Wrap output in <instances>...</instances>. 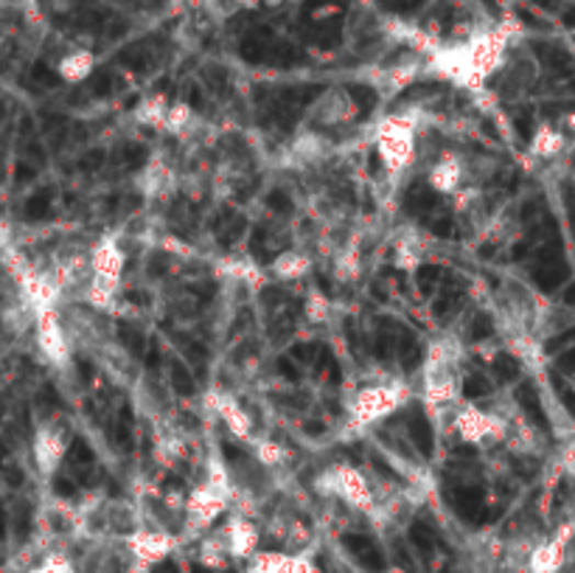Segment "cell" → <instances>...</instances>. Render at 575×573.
Masks as SVG:
<instances>
[{
	"instance_id": "6da1fadb",
	"label": "cell",
	"mask_w": 575,
	"mask_h": 573,
	"mask_svg": "<svg viewBox=\"0 0 575 573\" xmlns=\"http://www.w3.org/2000/svg\"><path fill=\"white\" fill-rule=\"evenodd\" d=\"M514 32H517V23L506 20L492 29L474 32L461 43H441V48L430 57V68L438 77L461 85V88L481 90L486 79L506 65Z\"/></svg>"
},
{
	"instance_id": "7a4b0ae2",
	"label": "cell",
	"mask_w": 575,
	"mask_h": 573,
	"mask_svg": "<svg viewBox=\"0 0 575 573\" xmlns=\"http://www.w3.org/2000/svg\"><path fill=\"white\" fill-rule=\"evenodd\" d=\"M463 346L452 335H443L427 351L424 360V405L432 416H449L461 400Z\"/></svg>"
},
{
	"instance_id": "3957f363",
	"label": "cell",
	"mask_w": 575,
	"mask_h": 573,
	"mask_svg": "<svg viewBox=\"0 0 575 573\" xmlns=\"http://www.w3.org/2000/svg\"><path fill=\"white\" fill-rule=\"evenodd\" d=\"M124 250L115 239H102L90 250V284L84 290V301L95 310H110L121 293V276H124Z\"/></svg>"
},
{
	"instance_id": "277c9868",
	"label": "cell",
	"mask_w": 575,
	"mask_h": 573,
	"mask_svg": "<svg viewBox=\"0 0 575 573\" xmlns=\"http://www.w3.org/2000/svg\"><path fill=\"white\" fill-rule=\"evenodd\" d=\"M418 115L396 113L382 119L376 127V153L391 175H402L416 158Z\"/></svg>"
},
{
	"instance_id": "5b68a950",
	"label": "cell",
	"mask_w": 575,
	"mask_h": 573,
	"mask_svg": "<svg viewBox=\"0 0 575 573\" xmlns=\"http://www.w3.org/2000/svg\"><path fill=\"white\" fill-rule=\"evenodd\" d=\"M315 490L320 492L323 497H337L348 509L365 512V515L373 517L376 512V492H373L371 481L365 478V472L357 470V467H329L323 470L320 475L315 478Z\"/></svg>"
},
{
	"instance_id": "8992f818",
	"label": "cell",
	"mask_w": 575,
	"mask_h": 573,
	"mask_svg": "<svg viewBox=\"0 0 575 573\" xmlns=\"http://www.w3.org/2000/svg\"><path fill=\"white\" fill-rule=\"evenodd\" d=\"M407 402V389L398 385V382H376V385H368L360 394L351 400V408H348V422L351 427L362 430L368 425H376L380 419L396 414L402 405Z\"/></svg>"
},
{
	"instance_id": "52a82bcc",
	"label": "cell",
	"mask_w": 575,
	"mask_h": 573,
	"mask_svg": "<svg viewBox=\"0 0 575 573\" xmlns=\"http://www.w3.org/2000/svg\"><path fill=\"white\" fill-rule=\"evenodd\" d=\"M357 115H360V104H357L354 96L348 93V88H342V85H331L315 99V104L306 113V124L323 133V130H340L354 124Z\"/></svg>"
},
{
	"instance_id": "ba28073f",
	"label": "cell",
	"mask_w": 575,
	"mask_h": 573,
	"mask_svg": "<svg viewBox=\"0 0 575 573\" xmlns=\"http://www.w3.org/2000/svg\"><path fill=\"white\" fill-rule=\"evenodd\" d=\"M452 427L466 445L488 447V445H506L508 439V419L499 414H488V411L474 408H458L452 416Z\"/></svg>"
},
{
	"instance_id": "9c48e42d",
	"label": "cell",
	"mask_w": 575,
	"mask_h": 573,
	"mask_svg": "<svg viewBox=\"0 0 575 573\" xmlns=\"http://www.w3.org/2000/svg\"><path fill=\"white\" fill-rule=\"evenodd\" d=\"M127 548L133 565H138L140 571H146V568L164 562L166 557L178 548V537L166 529H144V526H140V529L127 540Z\"/></svg>"
},
{
	"instance_id": "30bf717a",
	"label": "cell",
	"mask_w": 575,
	"mask_h": 573,
	"mask_svg": "<svg viewBox=\"0 0 575 573\" xmlns=\"http://www.w3.org/2000/svg\"><path fill=\"white\" fill-rule=\"evenodd\" d=\"M65 452H68V436L59 425H40L34 430V441H32V456L34 464H37V472L43 478L57 475V470L63 467Z\"/></svg>"
},
{
	"instance_id": "8fae6325",
	"label": "cell",
	"mask_w": 575,
	"mask_h": 573,
	"mask_svg": "<svg viewBox=\"0 0 575 573\" xmlns=\"http://www.w3.org/2000/svg\"><path fill=\"white\" fill-rule=\"evenodd\" d=\"M34 329H37V346L45 360L52 366H57V369H63L70 360V340L63 321H59L57 310L34 315Z\"/></svg>"
},
{
	"instance_id": "7c38bea8",
	"label": "cell",
	"mask_w": 575,
	"mask_h": 573,
	"mask_svg": "<svg viewBox=\"0 0 575 573\" xmlns=\"http://www.w3.org/2000/svg\"><path fill=\"white\" fill-rule=\"evenodd\" d=\"M427 180H430V186L438 191V194L452 198V194H458L461 189H466L469 183L466 158H461L458 153H441V158L430 166Z\"/></svg>"
},
{
	"instance_id": "4fadbf2b",
	"label": "cell",
	"mask_w": 575,
	"mask_h": 573,
	"mask_svg": "<svg viewBox=\"0 0 575 573\" xmlns=\"http://www.w3.org/2000/svg\"><path fill=\"white\" fill-rule=\"evenodd\" d=\"M208 408L214 411V414L219 416L222 422H225V427H228L236 439L247 441V445H253V441H256L253 439V422H250L247 411L241 408L234 396L222 394V391H214V394H208Z\"/></svg>"
},
{
	"instance_id": "5bb4252c",
	"label": "cell",
	"mask_w": 575,
	"mask_h": 573,
	"mask_svg": "<svg viewBox=\"0 0 575 573\" xmlns=\"http://www.w3.org/2000/svg\"><path fill=\"white\" fill-rule=\"evenodd\" d=\"M222 531H225V540H228L230 557H234V560H250V557L259 554V526H256L245 512L230 517Z\"/></svg>"
},
{
	"instance_id": "9a60e30c",
	"label": "cell",
	"mask_w": 575,
	"mask_h": 573,
	"mask_svg": "<svg viewBox=\"0 0 575 573\" xmlns=\"http://www.w3.org/2000/svg\"><path fill=\"white\" fill-rule=\"evenodd\" d=\"M138 189L144 191L146 198L160 200L166 194L178 189V178H174V169L166 164L164 158H155L144 166L138 172Z\"/></svg>"
},
{
	"instance_id": "2e32d148",
	"label": "cell",
	"mask_w": 575,
	"mask_h": 573,
	"mask_svg": "<svg viewBox=\"0 0 575 573\" xmlns=\"http://www.w3.org/2000/svg\"><path fill=\"white\" fill-rule=\"evenodd\" d=\"M331 153V141L326 138L323 133H317V130H304V133H297V138L292 141V149H290V158L297 160V164H317V160H323L326 155Z\"/></svg>"
},
{
	"instance_id": "e0dca14e",
	"label": "cell",
	"mask_w": 575,
	"mask_h": 573,
	"mask_svg": "<svg viewBox=\"0 0 575 573\" xmlns=\"http://www.w3.org/2000/svg\"><path fill=\"white\" fill-rule=\"evenodd\" d=\"M424 261V239L413 228H405L393 243V265L398 270H416Z\"/></svg>"
},
{
	"instance_id": "ac0fdd59",
	"label": "cell",
	"mask_w": 575,
	"mask_h": 573,
	"mask_svg": "<svg viewBox=\"0 0 575 573\" xmlns=\"http://www.w3.org/2000/svg\"><path fill=\"white\" fill-rule=\"evenodd\" d=\"M93 68H95V57L88 52V48H74V52H68L57 63V74L70 85L84 82V79L93 74Z\"/></svg>"
},
{
	"instance_id": "d6986e66",
	"label": "cell",
	"mask_w": 575,
	"mask_h": 573,
	"mask_svg": "<svg viewBox=\"0 0 575 573\" xmlns=\"http://www.w3.org/2000/svg\"><path fill=\"white\" fill-rule=\"evenodd\" d=\"M309 270H312V259L306 254H301V250H284V254L275 256L270 265V273L279 281L304 279Z\"/></svg>"
},
{
	"instance_id": "ffe728a7",
	"label": "cell",
	"mask_w": 575,
	"mask_h": 573,
	"mask_svg": "<svg viewBox=\"0 0 575 573\" xmlns=\"http://www.w3.org/2000/svg\"><path fill=\"white\" fill-rule=\"evenodd\" d=\"M169 108L171 104L166 102V96H146L144 102L135 108L133 119L140 124V127L149 130H166V119H169Z\"/></svg>"
},
{
	"instance_id": "44dd1931",
	"label": "cell",
	"mask_w": 575,
	"mask_h": 573,
	"mask_svg": "<svg viewBox=\"0 0 575 573\" xmlns=\"http://www.w3.org/2000/svg\"><path fill=\"white\" fill-rule=\"evenodd\" d=\"M564 147H567V133L562 127H553V124L539 127L531 138V153L537 158H556Z\"/></svg>"
},
{
	"instance_id": "7402d4cb",
	"label": "cell",
	"mask_w": 575,
	"mask_h": 573,
	"mask_svg": "<svg viewBox=\"0 0 575 573\" xmlns=\"http://www.w3.org/2000/svg\"><path fill=\"white\" fill-rule=\"evenodd\" d=\"M222 273H228L230 279L245 286H256V290L267 281V270L250 259H225L222 261Z\"/></svg>"
},
{
	"instance_id": "603a6c76",
	"label": "cell",
	"mask_w": 575,
	"mask_h": 573,
	"mask_svg": "<svg viewBox=\"0 0 575 573\" xmlns=\"http://www.w3.org/2000/svg\"><path fill=\"white\" fill-rule=\"evenodd\" d=\"M196 127V113L189 102H171L169 119H166V133L185 138V135L194 133Z\"/></svg>"
},
{
	"instance_id": "cb8c5ba5",
	"label": "cell",
	"mask_w": 575,
	"mask_h": 573,
	"mask_svg": "<svg viewBox=\"0 0 575 573\" xmlns=\"http://www.w3.org/2000/svg\"><path fill=\"white\" fill-rule=\"evenodd\" d=\"M362 273V256L357 245H348L337 254L335 259V279L342 281V284H351V281L360 279Z\"/></svg>"
},
{
	"instance_id": "d4e9b609",
	"label": "cell",
	"mask_w": 575,
	"mask_h": 573,
	"mask_svg": "<svg viewBox=\"0 0 575 573\" xmlns=\"http://www.w3.org/2000/svg\"><path fill=\"white\" fill-rule=\"evenodd\" d=\"M253 452L256 461L267 470H275V467H284L290 461V452L279 445V441H267V439H256L253 441Z\"/></svg>"
},
{
	"instance_id": "484cf974",
	"label": "cell",
	"mask_w": 575,
	"mask_h": 573,
	"mask_svg": "<svg viewBox=\"0 0 575 573\" xmlns=\"http://www.w3.org/2000/svg\"><path fill=\"white\" fill-rule=\"evenodd\" d=\"M155 456H158L160 464H178L180 459L185 456V441L180 439L178 434H164L158 439V447H155Z\"/></svg>"
},
{
	"instance_id": "4316f807",
	"label": "cell",
	"mask_w": 575,
	"mask_h": 573,
	"mask_svg": "<svg viewBox=\"0 0 575 573\" xmlns=\"http://www.w3.org/2000/svg\"><path fill=\"white\" fill-rule=\"evenodd\" d=\"M331 310H335V304H331L329 295H323L320 290L309 293V299H306L304 304V315L312 321V324H329Z\"/></svg>"
},
{
	"instance_id": "83f0119b",
	"label": "cell",
	"mask_w": 575,
	"mask_h": 573,
	"mask_svg": "<svg viewBox=\"0 0 575 573\" xmlns=\"http://www.w3.org/2000/svg\"><path fill=\"white\" fill-rule=\"evenodd\" d=\"M26 573H77V565H74V560H70L68 554H63V551H48V554H45L37 565L29 568Z\"/></svg>"
},
{
	"instance_id": "f1b7e54d",
	"label": "cell",
	"mask_w": 575,
	"mask_h": 573,
	"mask_svg": "<svg viewBox=\"0 0 575 573\" xmlns=\"http://www.w3.org/2000/svg\"><path fill=\"white\" fill-rule=\"evenodd\" d=\"M230 3L239 9H259L261 7V0H230Z\"/></svg>"
},
{
	"instance_id": "f546056e",
	"label": "cell",
	"mask_w": 575,
	"mask_h": 573,
	"mask_svg": "<svg viewBox=\"0 0 575 573\" xmlns=\"http://www.w3.org/2000/svg\"><path fill=\"white\" fill-rule=\"evenodd\" d=\"M261 3H267V7H281L284 0H261Z\"/></svg>"
}]
</instances>
